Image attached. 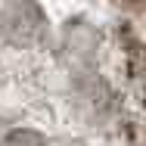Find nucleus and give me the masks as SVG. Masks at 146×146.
Here are the masks:
<instances>
[{"instance_id":"f257e3e1","label":"nucleus","mask_w":146,"mask_h":146,"mask_svg":"<svg viewBox=\"0 0 146 146\" xmlns=\"http://www.w3.org/2000/svg\"><path fill=\"white\" fill-rule=\"evenodd\" d=\"M0 146H47V140L34 131H13Z\"/></svg>"}]
</instances>
